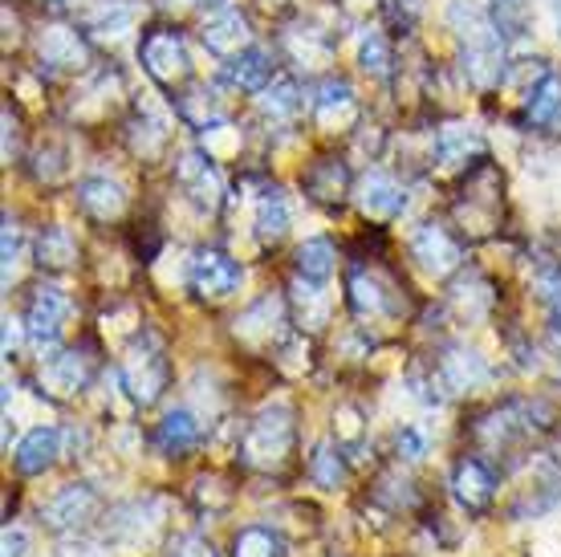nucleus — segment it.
Listing matches in <instances>:
<instances>
[{"instance_id":"11","label":"nucleus","mask_w":561,"mask_h":557,"mask_svg":"<svg viewBox=\"0 0 561 557\" xmlns=\"http://www.w3.org/2000/svg\"><path fill=\"white\" fill-rule=\"evenodd\" d=\"M192 289H196L199 302H225L240 289V265L220 249H199L196 261H192Z\"/></svg>"},{"instance_id":"37","label":"nucleus","mask_w":561,"mask_h":557,"mask_svg":"<svg viewBox=\"0 0 561 557\" xmlns=\"http://www.w3.org/2000/svg\"><path fill=\"white\" fill-rule=\"evenodd\" d=\"M334 435H337V447H358V444H363V435H366L363 411H358L354 403H342L334 411Z\"/></svg>"},{"instance_id":"21","label":"nucleus","mask_w":561,"mask_h":557,"mask_svg":"<svg viewBox=\"0 0 561 557\" xmlns=\"http://www.w3.org/2000/svg\"><path fill=\"white\" fill-rule=\"evenodd\" d=\"M57 456H61V432H57V428H33V432L21 440V447H16L13 468H16V476H42L54 468Z\"/></svg>"},{"instance_id":"24","label":"nucleus","mask_w":561,"mask_h":557,"mask_svg":"<svg viewBox=\"0 0 561 557\" xmlns=\"http://www.w3.org/2000/svg\"><path fill=\"white\" fill-rule=\"evenodd\" d=\"M33 257H37V265H42L45 273H66V269H78V261H82V249H78V240H73L70 228L49 224V228H42V232H37Z\"/></svg>"},{"instance_id":"43","label":"nucleus","mask_w":561,"mask_h":557,"mask_svg":"<svg viewBox=\"0 0 561 557\" xmlns=\"http://www.w3.org/2000/svg\"><path fill=\"white\" fill-rule=\"evenodd\" d=\"M21 554H25V533L9 525L4 530V557H21Z\"/></svg>"},{"instance_id":"29","label":"nucleus","mask_w":561,"mask_h":557,"mask_svg":"<svg viewBox=\"0 0 561 557\" xmlns=\"http://www.w3.org/2000/svg\"><path fill=\"white\" fill-rule=\"evenodd\" d=\"M334 261H337V249L330 237H309L301 249H297V277L313 281V285H325L330 273H334Z\"/></svg>"},{"instance_id":"22","label":"nucleus","mask_w":561,"mask_h":557,"mask_svg":"<svg viewBox=\"0 0 561 557\" xmlns=\"http://www.w3.org/2000/svg\"><path fill=\"white\" fill-rule=\"evenodd\" d=\"M199 435H204V428H199V419L187 411V407H175V411H168L163 416V423L154 428V447L163 452V456H187V452H196L199 447Z\"/></svg>"},{"instance_id":"8","label":"nucleus","mask_w":561,"mask_h":557,"mask_svg":"<svg viewBox=\"0 0 561 557\" xmlns=\"http://www.w3.org/2000/svg\"><path fill=\"white\" fill-rule=\"evenodd\" d=\"M411 261H415L423 273H432V277L444 281L463 269V245L451 228H444L439 220H427V224H420L415 237H411Z\"/></svg>"},{"instance_id":"14","label":"nucleus","mask_w":561,"mask_h":557,"mask_svg":"<svg viewBox=\"0 0 561 557\" xmlns=\"http://www.w3.org/2000/svg\"><path fill=\"white\" fill-rule=\"evenodd\" d=\"M346 306H351L354 318H391L399 314V302H394V289L379 273H370L366 265H351L346 273Z\"/></svg>"},{"instance_id":"28","label":"nucleus","mask_w":561,"mask_h":557,"mask_svg":"<svg viewBox=\"0 0 561 557\" xmlns=\"http://www.w3.org/2000/svg\"><path fill=\"white\" fill-rule=\"evenodd\" d=\"M256 237L261 245H280L285 232H289V204H285V192L280 187H265L261 200H256Z\"/></svg>"},{"instance_id":"31","label":"nucleus","mask_w":561,"mask_h":557,"mask_svg":"<svg viewBox=\"0 0 561 557\" xmlns=\"http://www.w3.org/2000/svg\"><path fill=\"white\" fill-rule=\"evenodd\" d=\"M306 473H309V480H313L318 488H325V492L342 488V480H346V461H342V447L330 444V440H322V444L313 447Z\"/></svg>"},{"instance_id":"32","label":"nucleus","mask_w":561,"mask_h":557,"mask_svg":"<svg viewBox=\"0 0 561 557\" xmlns=\"http://www.w3.org/2000/svg\"><path fill=\"white\" fill-rule=\"evenodd\" d=\"M232 557H285V537L268 525H244L232 533Z\"/></svg>"},{"instance_id":"27","label":"nucleus","mask_w":561,"mask_h":557,"mask_svg":"<svg viewBox=\"0 0 561 557\" xmlns=\"http://www.w3.org/2000/svg\"><path fill=\"white\" fill-rule=\"evenodd\" d=\"M175 111L187 126H196V130H208V126H220L225 123V102L216 98L211 86H192V90H183L175 98Z\"/></svg>"},{"instance_id":"10","label":"nucleus","mask_w":561,"mask_h":557,"mask_svg":"<svg viewBox=\"0 0 561 557\" xmlns=\"http://www.w3.org/2000/svg\"><path fill=\"white\" fill-rule=\"evenodd\" d=\"M358 118H363V111H358L354 86L346 78H325L318 86V98H313V126L325 135H346L358 126Z\"/></svg>"},{"instance_id":"40","label":"nucleus","mask_w":561,"mask_h":557,"mask_svg":"<svg viewBox=\"0 0 561 557\" xmlns=\"http://www.w3.org/2000/svg\"><path fill=\"white\" fill-rule=\"evenodd\" d=\"M423 13V0H382V16L391 21L394 29H415V21H420Z\"/></svg>"},{"instance_id":"36","label":"nucleus","mask_w":561,"mask_h":557,"mask_svg":"<svg viewBox=\"0 0 561 557\" xmlns=\"http://www.w3.org/2000/svg\"><path fill=\"white\" fill-rule=\"evenodd\" d=\"M492 25L501 29V37H525V29H529V4L525 0H496L492 4Z\"/></svg>"},{"instance_id":"46","label":"nucleus","mask_w":561,"mask_h":557,"mask_svg":"<svg viewBox=\"0 0 561 557\" xmlns=\"http://www.w3.org/2000/svg\"><path fill=\"white\" fill-rule=\"evenodd\" d=\"M199 4H220V0H199Z\"/></svg>"},{"instance_id":"13","label":"nucleus","mask_w":561,"mask_h":557,"mask_svg":"<svg viewBox=\"0 0 561 557\" xmlns=\"http://www.w3.org/2000/svg\"><path fill=\"white\" fill-rule=\"evenodd\" d=\"M99 516V492L90 485H66L42 509V525L54 533H78Z\"/></svg>"},{"instance_id":"12","label":"nucleus","mask_w":561,"mask_h":557,"mask_svg":"<svg viewBox=\"0 0 561 557\" xmlns=\"http://www.w3.org/2000/svg\"><path fill=\"white\" fill-rule=\"evenodd\" d=\"M66 314H70V297L57 289V285H42V289L28 297L25 309V334L37 350L54 346L61 338V326H66Z\"/></svg>"},{"instance_id":"39","label":"nucleus","mask_w":561,"mask_h":557,"mask_svg":"<svg viewBox=\"0 0 561 557\" xmlns=\"http://www.w3.org/2000/svg\"><path fill=\"white\" fill-rule=\"evenodd\" d=\"M163 557H220L216 554V545L208 537H199V533H180V537H171L168 542V554Z\"/></svg>"},{"instance_id":"9","label":"nucleus","mask_w":561,"mask_h":557,"mask_svg":"<svg viewBox=\"0 0 561 557\" xmlns=\"http://www.w3.org/2000/svg\"><path fill=\"white\" fill-rule=\"evenodd\" d=\"M216 159L208 151H183L175 159V187H180L192 204H196L204 216H216L220 212V200H225V183H220V171L211 168Z\"/></svg>"},{"instance_id":"19","label":"nucleus","mask_w":561,"mask_h":557,"mask_svg":"<svg viewBox=\"0 0 561 557\" xmlns=\"http://www.w3.org/2000/svg\"><path fill=\"white\" fill-rule=\"evenodd\" d=\"M37 57L42 66H54V70H85L90 66V45L73 25H45L37 33Z\"/></svg>"},{"instance_id":"41","label":"nucleus","mask_w":561,"mask_h":557,"mask_svg":"<svg viewBox=\"0 0 561 557\" xmlns=\"http://www.w3.org/2000/svg\"><path fill=\"white\" fill-rule=\"evenodd\" d=\"M394 452H399V461H420L423 456V440L415 428H403V432L394 435Z\"/></svg>"},{"instance_id":"44","label":"nucleus","mask_w":561,"mask_h":557,"mask_svg":"<svg viewBox=\"0 0 561 557\" xmlns=\"http://www.w3.org/2000/svg\"><path fill=\"white\" fill-rule=\"evenodd\" d=\"M13 130H16L13 111H4V159H9V163H13Z\"/></svg>"},{"instance_id":"18","label":"nucleus","mask_w":561,"mask_h":557,"mask_svg":"<svg viewBox=\"0 0 561 557\" xmlns=\"http://www.w3.org/2000/svg\"><path fill=\"white\" fill-rule=\"evenodd\" d=\"M354 200H358L363 216H370V220H394L399 212L408 208V192L379 168L358 175V183H354Z\"/></svg>"},{"instance_id":"25","label":"nucleus","mask_w":561,"mask_h":557,"mask_svg":"<svg viewBox=\"0 0 561 557\" xmlns=\"http://www.w3.org/2000/svg\"><path fill=\"white\" fill-rule=\"evenodd\" d=\"M435 159L444 168H472V163L484 159V139L468 126H444L435 135Z\"/></svg>"},{"instance_id":"15","label":"nucleus","mask_w":561,"mask_h":557,"mask_svg":"<svg viewBox=\"0 0 561 557\" xmlns=\"http://www.w3.org/2000/svg\"><path fill=\"white\" fill-rule=\"evenodd\" d=\"M301 187H306V195L318 208L337 212L346 204V195H354V175H351V168H346V159L325 155L318 163H309V171L301 175Z\"/></svg>"},{"instance_id":"4","label":"nucleus","mask_w":561,"mask_h":557,"mask_svg":"<svg viewBox=\"0 0 561 557\" xmlns=\"http://www.w3.org/2000/svg\"><path fill=\"white\" fill-rule=\"evenodd\" d=\"M118 378H123V390L130 395L135 407H154L163 399V390L171 383V363L154 330H142L130 342L127 354H123V366H118Z\"/></svg>"},{"instance_id":"7","label":"nucleus","mask_w":561,"mask_h":557,"mask_svg":"<svg viewBox=\"0 0 561 557\" xmlns=\"http://www.w3.org/2000/svg\"><path fill=\"white\" fill-rule=\"evenodd\" d=\"M139 61L142 70L151 73V82H159L163 90H180L192 78V57H187L180 29H168V25L147 29L139 42Z\"/></svg>"},{"instance_id":"38","label":"nucleus","mask_w":561,"mask_h":557,"mask_svg":"<svg viewBox=\"0 0 561 557\" xmlns=\"http://www.w3.org/2000/svg\"><path fill=\"white\" fill-rule=\"evenodd\" d=\"M261 106H265L268 118H289V114L297 111V86L294 82H277L273 90H265Z\"/></svg>"},{"instance_id":"45","label":"nucleus","mask_w":561,"mask_h":557,"mask_svg":"<svg viewBox=\"0 0 561 557\" xmlns=\"http://www.w3.org/2000/svg\"><path fill=\"white\" fill-rule=\"evenodd\" d=\"M549 321H553V330L561 334V293L558 297H549Z\"/></svg>"},{"instance_id":"17","label":"nucleus","mask_w":561,"mask_h":557,"mask_svg":"<svg viewBox=\"0 0 561 557\" xmlns=\"http://www.w3.org/2000/svg\"><path fill=\"white\" fill-rule=\"evenodd\" d=\"M484 378H489V366L468 346H448L432 366V387L448 390V395H463V390L480 387Z\"/></svg>"},{"instance_id":"42","label":"nucleus","mask_w":561,"mask_h":557,"mask_svg":"<svg viewBox=\"0 0 561 557\" xmlns=\"http://www.w3.org/2000/svg\"><path fill=\"white\" fill-rule=\"evenodd\" d=\"M13 261H16V224L13 216H4V281L13 273Z\"/></svg>"},{"instance_id":"6","label":"nucleus","mask_w":561,"mask_h":557,"mask_svg":"<svg viewBox=\"0 0 561 557\" xmlns=\"http://www.w3.org/2000/svg\"><path fill=\"white\" fill-rule=\"evenodd\" d=\"M99 371V359H94V350L85 346H70L54 354V359H42L37 366V395L49 399V403H70L78 399L85 387H90V378Z\"/></svg>"},{"instance_id":"23","label":"nucleus","mask_w":561,"mask_h":557,"mask_svg":"<svg viewBox=\"0 0 561 557\" xmlns=\"http://www.w3.org/2000/svg\"><path fill=\"white\" fill-rule=\"evenodd\" d=\"M78 208H82L90 220L111 224V220H123V212H127V195H123V187H118L114 180L94 175V180L78 183Z\"/></svg>"},{"instance_id":"20","label":"nucleus","mask_w":561,"mask_h":557,"mask_svg":"<svg viewBox=\"0 0 561 557\" xmlns=\"http://www.w3.org/2000/svg\"><path fill=\"white\" fill-rule=\"evenodd\" d=\"M204 45H208V54H216L220 61L244 54V49H253L249 16L237 13V9H225V13H216L208 25H204Z\"/></svg>"},{"instance_id":"30","label":"nucleus","mask_w":561,"mask_h":557,"mask_svg":"<svg viewBox=\"0 0 561 557\" xmlns=\"http://www.w3.org/2000/svg\"><path fill=\"white\" fill-rule=\"evenodd\" d=\"M558 114H561V78L549 70L546 78L534 86V94L525 98V123L549 126V123H558Z\"/></svg>"},{"instance_id":"16","label":"nucleus","mask_w":561,"mask_h":557,"mask_svg":"<svg viewBox=\"0 0 561 557\" xmlns=\"http://www.w3.org/2000/svg\"><path fill=\"white\" fill-rule=\"evenodd\" d=\"M451 497H456L472 516L489 513L492 501H496V473H492L480 456H463V461L451 468Z\"/></svg>"},{"instance_id":"5","label":"nucleus","mask_w":561,"mask_h":557,"mask_svg":"<svg viewBox=\"0 0 561 557\" xmlns=\"http://www.w3.org/2000/svg\"><path fill=\"white\" fill-rule=\"evenodd\" d=\"M289 326H294L289 302L280 293H265V297H256L253 306L232 321V338L249 354H273V350H280L289 342Z\"/></svg>"},{"instance_id":"1","label":"nucleus","mask_w":561,"mask_h":557,"mask_svg":"<svg viewBox=\"0 0 561 557\" xmlns=\"http://www.w3.org/2000/svg\"><path fill=\"white\" fill-rule=\"evenodd\" d=\"M294 444H297L294 411L285 403H273L265 411H256L249 419V428L240 432L237 464L249 468V473H280L285 464L294 461Z\"/></svg>"},{"instance_id":"35","label":"nucleus","mask_w":561,"mask_h":557,"mask_svg":"<svg viewBox=\"0 0 561 557\" xmlns=\"http://www.w3.org/2000/svg\"><path fill=\"white\" fill-rule=\"evenodd\" d=\"M127 147L139 155L142 163H154L159 155L168 151V130L159 123H151V118H135L127 126Z\"/></svg>"},{"instance_id":"26","label":"nucleus","mask_w":561,"mask_h":557,"mask_svg":"<svg viewBox=\"0 0 561 557\" xmlns=\"http://www.w3.org/2000/svg\"><path fill=\"white\" fill-rule=\"evenodd\" d=\"M268 78H273V57H268L265 49H256V45L225 61V82L244 90V94H261V90H268Z\"/></svg>"},{"instance_id":"34","label":"nucleus","mask_w":561,"mask_h":557,"mask_svg":"<svg viewBox=\"0 0 561 557\" xmlns=\"http://www.w3.org/2000/svg\"><path fill=\"white\" fill-rule=\"evenodd\" d=\"M358 66H363L366 78H375V82H387L394 70V54H391V42L382 37V33H366L363 45H358Z\"/></svg>"},{"instance_id":"2","label":"nucleus","mask_w":561,"mask_h":557,"mask_svg":"<svg viewBox=\"0 0 561 557\" xmlns=\"http://www.w3.org/2000/svg\"><path fill=\"white\" fill-rule=\"evenodd\" d=\"M501 212H505V180H501V171L492 168L489 159H480V163L468 168L460 195L451 204L456 228L468 240H484L501 228Z\"/></svg>"},{"instance_id":"33","label":"nucleus","mask_w":561,"mask_h":557,"mask_svg":"<svg viewBox=\"0 0 561 557\" xmlns=\"http://www.w3.org/2000/svg\"><path fill=\"white\" fill-rule=\"evenodd\" d=\"M232 497H237V488L228 485L220 473H204L192 480V501H196L199 513H225Z\"/></svg>"},{"instance_id":"3","label":"nucleus","mask_w":561,"mask_h":557,"mask_svg":"<svg viewBox=\"0 0 561 557\" xmlns=\"http://www.w3.org/2000/svg\"><path fill=\"white\" fill-rule=\"evenodd\" d=\"M451 25L460 33L463 45V73L472 86H492L505 78V37L492 25L489 16L472 9V4H451Z\"/></svg>"}]
</instances>
